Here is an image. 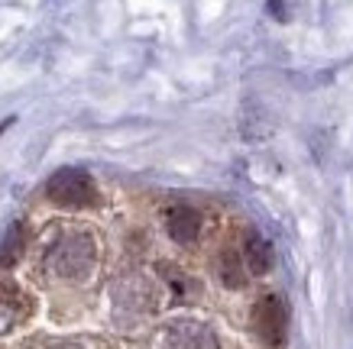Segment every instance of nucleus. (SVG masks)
Listing matches in <instances>:
<instances>
[{
  "label": "nucleus",
  "instance_id": "obj_1",
  "mask_svg": "<svg viewBox=\"0 0 353 349\" xmlns=\"http://www.w3.org/2000/svg\"><path fill=\"white\" fill-rule=\"evenodd\" d=\"M97 262V246L94 236L78 226H59V230L46 240L43 249V268L52 278L62 282H85L94 272Z\"/></svg>",
  "mask_w": 353,
  "mask_h": 349
},
{
  "label": "nucleus",
  "instance_id": "obj_2",
  "mask_svg": "<svg viewBox=\"0 0 353 349\" xmlns=\"http://www.w3.org/2000/svg\"><path fill=\"white\" fill-rule=\"evenodd\" d=\"M46 194L59 207H91V204H97L94 181H91V175H85L78 169L55 171L49 178V184H46Z\"/></svg>",
  "mask_w": 353,
  "mask_h": 349
},
{
  "label": "nucleus",
  "instance_id": "obj_3",
  "mask_svg": "<svg viewBox=\"0 0 353 349\" xmlns=\"http://www.w3.org/2000/svg\"><path fill=\"white\" fill-rule=\"evenodd\" d=\"M285 327H289V314H285L282 297L263 295L256 301V307H253V330H256V337L263 339L266 346H282Z\"/></svg>",
  "mask_w": 353,
  "mask_h": 349
},
{
  "label": "nucleus",
  "instance_id": "obj_4",
  "mask_svg": "<svg viewBox=\"0 0 353 349\" xmlns=\"http://www.w3.org/2000/svg\"><path fill=\"white\" fill-rule=\"evenodd\" d=\"M159 349H217V337L204 324L194 320H179L162 333Z\"/></svg>",
  "mask_w": 353,
  "mask_h": 349
},
{
  "label": "nucleus",
  "instance_id": "obj_5",
  "mask_svg": "<svg viewBox=\"0 0 353 349\" xmlns=\"http://www.w3.org/2000/svg\"><path fill=\"white\" fill-rule=\"evenodd\" d=\"M165 233L182 246L194 243L198 233H201V213L188 207V204H175V207L165 211Z\"/></svg>",
  "mask_w": 353,
  "mask_h": 349
},
{
  "label": "nucleus",
  "instance_id": "obj_6",
  "mask_svg": "<svg viewBox=\"0 0 353 349\" xmlns=\"http://www.w3.org/2000/svg\"><path fill=\"white\" fill-rule=\"evenodd\" d=\"M32 301L17 285H0V333H10L17 324L26 320Z\"/></svg>",
  "mask_w": 353,
  "mask_h": 349
},
{
  "label": "nucleus",
  "instance_id": "obj_7",
  "mask_svg": "<svg viewBox=\"0 0 353 349\" xmlns=\"http://www.w3.org/2000/svg\"><path fill=\"white\" fill-rule=\"evenodd\" d=\"M243 265H246V272H253V275H266L269 265H272V246L259 233H246Z\"/></svg>",
  "mask_w": 353,
  "mask_h": 349
},
{
  "label": "nucleus",
  "instance_id": "obj_8",
  "mask_svg": "<svg viewBox=\"0 0 353 349\" xmlns=\"http://www.w3.org/2000/svg\"><path fill=\"white\" fill-rule=\"evenodd\" d=\"M217 275H221V282H224L227 288H240L246 282V265H243V255L234 253V249H227V253H221V259H217Z\"/></svg>",
  "mask_w": 353,
  "mask_h": 349
},
{
  "label": "nucleus",
  "instance_id": "obj_9",
  "mask_svg": "<svg viewBox=\"0 0 353 349\" xmlns=\"http://www.w3.org/2000/svg\"><path fill=\"white\" fill-rule=\"evenodd\" d=\"M23 246H26V230H23V223H13L10 233L0 240V268H10L23 255Z\"/></svg>",
  "mask_w": 353,
  "mask_h": 349
},
{
  "label": "nucleus",
  "instance_id": "obj_10",
  "mask_svg": "<svg viewBox=\"0 0 353 349\" xmlns=\"http://www.w3.org/2000/svg\"><path fill=\"white\" fill-rule=\"evenodd\" d=\"M159 272H162V278H165V285L172 288L175 301H185V297H192L194 291H198V285H194V282L185 275V272H179V268H172V265H162Z\"/></svg>",
  "mask_w": 353,
  "mask_h": 349
},
{
  "label": "nucleus",
  "instance_id": "obj_11",
  "mask_svg": "<svg viewBox=\"0 0 353 349\" xmlns=\"http://www.w3.org/2000/svg\"><path fill=\"white\" fill-rule=\"evenodd\" d=\"M49 349H81V346H68V343H65V346H49Z\"/></svg>",
  "mask_w": 353,
  "mask_h": 349
}]
</instances>
